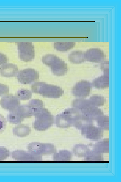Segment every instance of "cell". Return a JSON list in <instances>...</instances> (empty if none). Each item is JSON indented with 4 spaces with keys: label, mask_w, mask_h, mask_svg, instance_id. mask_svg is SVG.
<instances>
[{
    "label": "cell",
    "mask_w": 121,
    "mask_h": 182,
    "mask_svg": "<svg viewBox=\"0 0 121 182\" xmlns=\"http://www.w3.org/2000/svg\"><path fill=\"white\" fill-rule=\"evenodd\" d=\"M31 89L33 93L48 98H59L64 93L63 90L59 86L43 82H34L31 85Z\"/></svg>",
    "instance_id": "1"
},
{
    "label": "cell",
    "mask_w": 121,
    "mask_h": 182,
    "mask_svg": "<svg viewBox=\"0 0 121 182\" xmlns=\"http://www.w3.org/2000/svg\"><path fill=\"white\" fill-rule=\"evenodd\" d=\"M72 108L81 113L83 112L94 106L91 103L89 99L85 98H76L72 101Z\"/></svg>",
    "instance_id": "11"
},
{
    "label": "cell",
    "mask_w": 121,
    "mask_h": 182,
    "mask_svg": "<svg viewBox=\"0 0 121 182\" xmlns=\"http://www.w3.org/2000/svg\"><path fill=\"white\" fill-rule=\"evenodd\" d=\"M81 113L77 110L72 107L65 109L62 112V114L67 118L72 125H73L78 118Z\"/></svg>",
    "instance_id": "18"
},
{
    "label": "cell",
    "mask_w": 121,
    "mask_h": 182,
    "mask_svg": "<svg viewBox=\"0 0 121 182\" xmlns=\"http://www.w3.org/2000/svg\"><path fill=\"white\" fill-rule=\"evenodd\" d=\"M93 150L102 154L109 152V139H101L97 141L93 146Z\"/></svg>",
    "instance_id": "13"
},
{
    "label": "cell",
    "mask_w": 121,
    "mask_h": 182,
    "mask_svg": "<svg viewBox=\"0 0 121 182\" xmlns=\"http://www.w3.org/2000/svg\"><path fill=\"white\" fill-rule=\"evenodd\" d=\"M18 48L19 57L20 59L26 62L34 59L35 54L32 42L22 43L19 45Z\"/></svg>",
    "instance_id": "7"
},
{
    "label": "cell",
    "mask_w": 121,
    "mask_h": 182,
    "mask_svg": "<svg viewBox=\"0 0 121 182\" xmlns=\"http://www.w3.org/2000/svg\"><path fill=\"white\" fill-rule=\"evenodd\" d=\"M90 149L87 145L81 143L75 144L72 149V152L78 157H84Z\"/></svg>",
    "instance_id": "17"
},
{
    "label": "cell",
    "mask_w": 121,
    "mask_h": 182,
    "mask_svg": "<svg viewBox=\"0 0 121 182\" xmlns=\"http://www.w3.org/2000/svg\"><path fill=\"white\" fill-rule=\"evenodd\" d=\"M35 117V120L32 125L34 128L37 131L47 130L52 125L54 122L53 115L48 109L45 108Z\"/></svg>",
    "instance_id": "3"
},
{
    "label": "cell",
    "mask_w": 121,
    "mask_h": 182,
    "mask_svg": "<svg viewBox=\"0 0 121 182\" xmlns=\"http://www.w3.org/2000/svg\"><path fill=\"white\" fill-rule=\"evenodd\" d=\"M80 130L81 134L89 140L97 141L101 139L103 137V131L93 123L84 125Z\"/></svg>",
    "instance_id": "4"
},
{
    "label": "cell",
    "mask_w": 121,
    "mask_h": 182,
    "mask_svg": "<svg viewBox=\"0 0 121 182\" xmlns=\"http://www.w3.org/2000/svg\"><path fill=\"white\" fill-rule=\"evenodd\" d=\"M81 113L93 120H96L99 117L104 114V112L101 109L98 107L94 106Z\"/></svg>",
    "instance_id": "22"
},
{
    "label": "cell",
    "mask_w": 121,
    "mask_h": 182,
    "mask_svg": "<svg viewBox=\"0 0 121 182\" xmlns=\"http://www.w3.org/2000/svg\"><path fill=\"white\" fill-rule=\"evenodd\" d=\"M15 96L20 100H28L32 96V92L26 89H22L17 91Z\"/></svg>",
    "instance_id": "30"
},
{
    "label": "cell",
    "mask_w": 121,
    "mask_h": 182,
    "mask_svg": "<svg viewBox=\"0 0 121 182\" xmlns=\"http://www.w3.org/2000/svg\"><path fill=\"white\" fill-rule=\"evenodd\" d=\"M9 87L7 85L0 83V96L8 94Z\"/></svg>",
    "instance_id": "35"
},
{
    "label": "cell",
    "mask_w": 121,
    "mask_h": 182,
    "mask_svg": "<svg viewBox=\"0 0 121 182\" xmlns=\"http://www.w3.org/2000/svg\"><path fill=\"white\" fill-rule=\"evenodd\" d=\"M13 134L19 137H24L29 135L31 132L30 127L28 125L22 124H17L13 129Z\"/></svg>",
    "instance_id": "16"
},
{
    "label": "cell",
    "mask_w": 121,
    "mask_h": 182,
    "mask_svg": "<svg viewBox=\"0 0 121 182\" xmlns=\"http://www.w3.org/2000/svg\"><path fill=\"white\" fill-rule=\"evenodd\" d=\"M85 60L96 63H100L105 59L106 56L102 50L98 48L90 49L84 53Z\"/></svg>",
    "instance_id": "10"
},
{
    "label": "cell",
    "mask_w": 121,
    "mask_h": 182,
    "mask_svg": "<svg viewBox=\"0 0 121 182\" xmlns=\"http://www.w3.org/2000/svg\"><path fill=\"white\" fill-rule=\"evenodd\" d=\"M109 61L105 59L100 63V68L103 72L104 74L109 76Z\"/></svg>",
    "instance_id": "32"
},
{
    "label": "cell",
    "mask_w": 121,
    "mask_h": 182,
    "mask_svg": "<svg viewBox=\"0 0 121 182\" xmlns=\"http://www.w3.org/2000/svg\"><path fill=\"white\" fill-rule=\"evenodd\" d=\"M88 99L93 105L98 107L104 105L106 101L104 96L97 94L92 95Z\"/></svg>",
    "instance_id": "28"
},
{
    "label": "cell",
    "mask_w": 121,
    "mask_h": 182,
    "mask_svg": "<svg viewBox=\"0 0 121 182\" xmlns=\"http://www.w3.org/2000/svg\"><path fill=\"white\" fill-rule=\"evenodd\" d=\"M28 104L32 110L33 115L35 117L44 108L43 102L38 99H33L30 100Z\"/></svg>",
    "instance_id": "20"
},
{
    "label": "cell",
    "mask_w": 121,
    "mask_h": 182,
    "mask_svg": "<svg viewBox=\"0 0 121 182\" xmlns=\"http://www.w3.org/2000/svg\"><path fill=\"white\" fill-rule=\"evenodd\" d=\"M12 158L17 161H41L42 155H35L22 150H17L11 154Z\"/></svg>",
    "instance_id": "8"
},
{
    "label": "cell",
    "mask_w": 121,
    "mask_h": 182,
    "mask_svg": "<svg viewBox=\"0 0 121 182\" xmlns=\"http://www.w3.org/2000/svg\"><path fill=\"white\" fill-rule=\"evenodd\" d=\"M42 143L38 142L29 143L27 145V151L33 154L41 155Z\"/></svg>",
    "instance_id": "26"
},
{
    "label": "cell",
    "mask_w": 121,
    "mask_h": 182,
    "mask_svg": "<svg viewBox=\"0 0 121 182\" xmlns=\"http://www.w3.org/2000/svg\"><path fill=\"white\" fill-rule=\"evenodd\" d=\"M20 105V100L16 96L13 94L4 95L0 100L1 107L9 112L15 110Z\"/></svg>",
    "instance_id": "9"
},
{
    "label": "cell",
    "mask_w": 121,
    "mask_h": 182,
    "mask_svg": "<svg viewBox=\"0 0 121 182\" xmlns=\"http://www.w3.org/2000/svg\"><path fill=\"white\" fill-rule=\"evenodd\" d=\"M8 58L4 54L0 53V66L7 63Z\"/></svg>",
    "instance_id": "36"
},
{
    "label": "cell",
    "mask_w": 121,
    "mask_h": 182,
    "mask_svg": "<svg viewBox=\"0 0 121 182\" xmlns=\"http://www.w3.org/2000/svg\"><path fill=\"white\" fill-rule=\"evenodd\" d=\"M54 122L56 125L61 128H67L72 125L67 118L62 113L56 116Z\"/></svg>",
    "instance_id": "23"
},
{
    "label": "cell",
    "mask_w": 121,
    "mask_h": 182,
    "mask_svg": "<svg viewBox=\"0 0 121 182\" xmlns=\"http://www.w3.org/2000/svg\"><path fill=\"white\" fill-rule=\"evenodd\" d=\"M98 126L103 131L109 129V117L104 114L98 117L96 120Z\"/></svg>",
    "instance_id": "27"
},
{
    "label": "cell",
    "mask_w": 121,
    "mask_h": 182,
    "mask_svg": "<svg viewBox=\"0 0 121 182\" xmlns=\"http://www.w3.org/2000/svg\"><path fill=\"white\" fill-rule=\"evenodd\" d=\"M18 71V67L12 63H7L0 67V74L4 77H14L16 75Z\"/></svg>",
    "instance_id": "12"
},
{
    "label": "cell",
    "mask_w": 121,
    "mask_h": 182,
    "mask_svg": "<svg viewBox=\"0 0 121 182\" xmlns=\"http://www.w3.org/2000/svg\"><path fill=\"white\" fill-rule=\"evenodd\" d=\"M43 64L50 67L54 74L63 75L66 73L68 70L67 64L57 56L52 54H47L42 58Z\"/></svg>",
    "instance_id": "2"
},
{
    "label": "cell",
    "mask_w": 121,
    "mask_h": 182,
    "mask_svg": "<svg viewBox=\"0 0 121 182\" xmlns=\"http://www.w3.org/2000/svg\"><path fill=\"white\" fill-rule=\"evenodd\" d=\"M16 78L22 84H30L38 79V72L35 69L27 68L18 71L16 75Z\"/></svg>",
    "instance_id": "6"
},
{
    "label": "cell",
    "mask_w": 121,
    "mask_h": 182,
    "mask_svg": "<svg viewBox=\"0 0 121 182\" xmlns=\"http://www.w3.org/2000/svg\"><path fill=\"white\" fill-rule=\"evenodd\" d=\"M7 123L5 118L2 114H0V134L2 133L5 130Z\"/></svg>",
    "instance_id": "34"
},
{
    "label": "cell",
    "mask_w": 121,
    "mask_h": 182,
    "mask_svg": "<svg viewBox=\"0 0 121 182\" xmlns=\"http://www.w3.org/2000/svg\"><path fill=\"white\" fill-rule=\"evenodd\" d=\"M92 87L91 83L82 80L77 82L72 89L71 92L76 98H85L90 94Z\"/></svg>",
    "instance_id": "5"
},
{
    "label": "cell",
    "mask_w": 121,
    "mask_h": 182,
    "mask_svg": "<svg viewBox=\"0 0 121 182\" xmlns=\"http://www.w3.org/2000/svg\"><path fill=\"white\" fill-rule=\"evenodd\" d=\"M10 153L9 150L4 147H0V161H2L9 157Z\"/></svg>",
    "instance_id": "33"
},
{
    "label": "cell",
    "mask_w": 121,
    "mask_h": 182,
    "mask_svg": "<svg viewBox=\"0 0 121 182\" xmlns=\"http://www.w3.org/2000/svg\"><path fill=\"white\" fill-rule=\"evenodd\" d=\"M84 157V161L87 162H102L104 161L103 154L94 150H90Z\"/></svg>",
    "instance_id": "21"
},
{
    "label": "cell",
    "mask_w": 121,
    "mask_h": 182,
    "mask_svg": "<svg viewBox=\"0 0 121 182\" xmlns=\"http://www.w3.org/2000/svg\"><path fill=\"white\" fill-rule=\"evenodd\" d=\"M15 110L24 118H30L33 115L32 110L28 104L20 105Z\"/></svg>",
    "instance_id": "24"
},
{
    "label": "cell",
    "mask_w": 121,
    "mask_h": 182,
    "mask_svg": "<svg viewBox=\"0 0 121 182\" xmlns=\"http://www.w3.org/2000/svg\"><path fill=\"white\" fill-rule=\"evenodd\" d=\"M92 87L98 89H104L109 87V76L103 74L94 79L91 82Z\"/></svg>",
    "instance_id": "14"
},
{
    "label": "cell",
    "mask_w": 121,
    "mask_h": 182,
    "mask_svg": "<svg viewBox=\"0 0 121 182\" xmlns=\"http://www.w3.org/2000/svg\"><path fill=\"white\" fill-rule=\"evenodd\" d=\"M68 59L73 64H80L82 63L85 60L84 53L80 51H72L69 54Z\"/></svg>",
    "instance_id": "19"
},
{
    "label": "cell",
    "mask_w": 121,
    "mask_h": 182,
    "mask_svg": "<svg viewBox=\"0 0 121 182\" xmlns=\"http://www.w3.org/2000/svg\"><path fill=\"white\" fill-rule=\"evenodd\" d=\"M74 44L70 42H55L54 47L56 50L60 51H66L73 47Z\"/></svg>",
    "instance_id": "29"
},
{
    "label": "cell",
    "mask_w": 121,
    "mask_h": 182,
    "mask_svg": "<svg viewBox=\"0 0 121 182\" xmlns=\"http://www.w3.org/2000/svg\"><path fill=\"white\" fill-rule=\"evenodd\" d=\"M72 152L67 150H64L57 152L53 154L52 160L54 161H70L72 159Z\"/></svg>",
    "instance_id": "15"
},
{
    "label": "cell",
    "mask_w": 121,
    "mask_h": 182,
    "mask_svg": "<svg viewBox=\"0 0 121 182\" xmlns=\"http://www.w3.org/2000/svg\"><path fill=\"white\" fill-rule=\"evenodd\" d=\"M56 152V148L53 144L49 143H42V155L53 154Z\"/></svg>",
    "instance_id": "31"
},
{
    "label": "cell",
    "mask_w": 121,
    "mask_h": 182,
    "mask_svg": "<svg viewBox=\"0 0 121 182\" xmlns=\"http://www.w3.org/2000/svg\"><path fill=\"white\" fill-rule=\"evenodd\" d=\"M7 116V121L11 124H18L23 121L24 118L15 110L9 112Z\"/></svg>",
    "instance_id": "25"
}]
</instances>
